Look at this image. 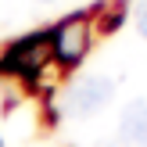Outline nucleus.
<instances>
[{"label":"nucleus","mask_w":147,"mask_h":147,"mask_svg":"<svg viewBox=\"0 0 147 147\" xmlns=\"http://www.w3.org/2000/svg\"><path fill=\"white\" fill-rule=\"evenodd\" d=\"M47 57H50V36H25L4 54L0 68L14 72V76H36Z\"/></svg>","instance_id":"nucleus-1"},{"label":"nucleus","mask_w":147,"mask_h":147,"mask_svg":"<svg viewBox=\"0 0 147 147\" xmlns=\"http://www.w3.org/2000/svg\"><path fill=\"white\" fill-rule=\"evenodd\" d=\"M90 47V29H86V18L76 14V18H65L61 25L50 32V50L61 65H76L79 57Z\"/></svg>","instance_id":"nucleus-2"},{"label":"nucleus","mask_w":147,"mask_h":147,"mask_svg":"<svg viewBox=\"0 0 147 147\" xmlns=\"http://www.w3.org/2000/svg\"><path fill=\"white\" fill-rule=\"evenodd\" d=\"M111 100V83L108 79H79L68 90V100H65V111L68 115H93L97 108H104Z\"/></svg>","instance_id":"nucleus-3"},{"label":"nucleus","mask_w":147,"mask_h":147,"mask_svg":"<svg viewBox=\"0 0 147 147\" xmlns=\"http://www.w3.org/2000/svg\"><path fill=\"white\" fill-rule=\"evenodd\" d=\"M119 133H122L126 144L147 147V100H133V104H126L122 122H119Z\"/></svg>","instance_id":"nucleus-4"},{"label":"nucleus","mask_w":147,"mask_h":147,"mask_svg":"<svg viewBox=\"0 0 147 147\" xmlns=\"http://www.w3.org/2000/svg\"><path fill=\"white\" fill-rule=\"evenodd\" d=\"M136 29H140V36L147 40V0H140V7H136Z\"/></svg>","instance_id":"nucleus-5"}]
</instances>
